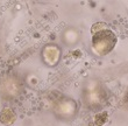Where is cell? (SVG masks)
Returning a JSON list of instances; mask_svg holds the SVG:
<instances>
[{
    "label": "cell",
    "mask_w": 128,
    "mask_h": 126,
    "mask_svg": "<svg viewBox=\"0 0 128 126\" xmlns=\"http://www.w3.org/2000/svg\"><path fill=\"white\" fill-rule=\"evenodd\" d=\"M84 103L90 110H100L107 100V94L99 82L91 79L86 82L84 89Z\"/></svg>",
    "instance_id": "obj_1"
},
{
    "label": "cell",
    "mask_w": 128,
    "mask_h": 126,
    "mask_svg": "<svg viewBox=\"0 0 128 126\" xmlns=\"http://www.w3.org/2000/svg\"><path fill=\"white\" fill-rule=\"evenodd\" d=\"M116 41L118 39H116L114 32L111 28H107L105 31L92 34L91 47H92L93 53H96L98 56H105L114 49Z\"/></svg>",
    "instance_id": "obj_2"
},
{
    "label": "cell",
    "mask_w": 128,
    "mask_h": 126,
    "mask_svg": "<svg viewBox=\"0 0 128 126\" xmlns=\"http://www.w3.org/2000/svg\"><path fill=\"white\" fill-rule=\"evenodd\" d=\"M43 60L44 62L47 63L48 65H56L57 62L59 61V57H61V50L58 49L57 46L54 45H49L47 46L43 49Z\"/></svg>",
    "instance_id": "obj_3"
},
{
    "label": "cell",
    "mask_w": 128,
    "mask_h": 126,
    "mask_svg": "<svg viewBox=\"0 0 128 126\" xmlns=\"http://www.w3.org/2000/svg\"><path fill=\"white\" fill-rule=\"evenodd\" d=\"M15 113L11 110V109H4L1 113H0V120L5 125H11L12 123L15 120Z\"/></svg>",
    "instance_id": "obj_4"
},
{
    "label": "cell",
    "mask_w": 128,
    "mask_h": 126,
    "mask_svg": "<svg viewBox=\"0 0 128 126\" xmlns=\"http://www.w3.org/2000/svg\"><path fill=\"white\" fill-rule=\"evenodd\" d=\"M107 120H108V113L106 111H99L94 116V125L96 126H104Z\"/></svg>",
    "instance_id": "obj_5"
},
{
    "label": "cell",
    "mask_w": 128,
    "mask_h": 126,
    "mask_svg": "<svg viewBox=\"0 0 128 126\" xmlns=\"http://www.w3.org/2000/svg\"><path fill=\"white\" fill-rule=\"evenodd\" d=\"M108 27V25L106 22H96L92 25V27H91V34H96L98 32H101V31H105L107 29Z\"/></svg>",
    "instance_id": "obj_6"
}]
</instances>
